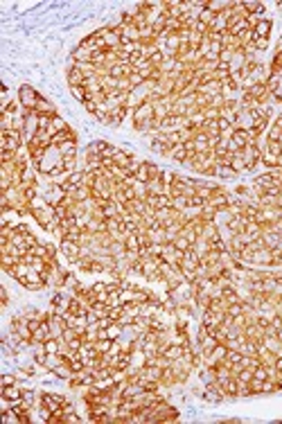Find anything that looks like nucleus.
Segmentation results:
<instances>
[{"instance_id":"nucleus-1","label":"nucleus","mask_w":282,"mask_h":424,"mask_svg":"<svg viewBox=\"0 0 282 424\" xmlns=\"http://www.w3.org/2000/svg\"><path fill=\"white\" fill-rule=\"evenodd\" d=\"M34 167H37V171H39V174H43V176H64V174H68V171H66V165H64V153H61L59 147H55V144L46 151L43 160L39 162V165H34Z\"/></svg>"},{"instance_id":"nucleus-2","label":"nucleus","mask_w":282,"mask_h":424,"mask_svg":"<svg viewBox=\"0 0 282 424\" xmlns=\"http://www.w3.org/2000/svg\"><path fill=\"white\" fill-rule=\"evenodd\" d=\"M41 410H43V419L48 417V415H61L64 413V408L70 404L68 399H66L64 395H55V392H41Z\"/></svg>"},{"instance_id":"nucleus-3","label":"nucleus","mask_w":282,"mask_h":424,"mask_svg":"<svg viewBox=\"0 0 282 424\" xmlns=\"http://www.w3.org/2000/svg\"><path fill=\"white\" fill-rule=\"evenodd\" d=\"M131 117H133V129L140 131V133H145L147 131V124H149L151 120H154V104L151 102H142L138 104V106L131 108Z\"/></svg>"},{"instance_id":"nucleus-4","label":"nucleus","mask_w":282,"mask_h":424,"mask_svg":"<svg viewBox=\"0 0 282 424\" xmlns=\"http://www.w3.org/2000/svg\"><path fill=\"white\" fill-rule=\"evenodd\" d=\"M178 419V410L174 406L165 401H158L156 406H151V413H149V419L147 422H176Z\"/></svg>"},{"instance_id":"nucleus-5","label":"nucleus","mask_w":282,"mask_h":424,"mask_svg":"<svg viewBox=\"0 0 282 424\" xmlns=\"http://www.w3.org/2000/svg\"><path fill=\"white\" fill-rule=\"evenodd\" d=\"M0 147L7 149V151H21V147L25 144V135L23 131H16V129H10V131H3V135H0Z\"/></svg>"},{"instance_id":"nucleus-6","label":"nucleus","mask_w":282,"mask_h":424,"mask_svg":"<svg viewBox=\"0 0 282 424\" xmlns=\"http://www.w3.org/2000/svg\"><path fill=\"white\" fill-rule=\"evenodd\" d=\"M160 174H163V169H160L156 162H149V160H140L136 167V171H133L136 180H142V183H149V180L158 178Z\"/></svg>"},{"instance_id":"nucleus-7","label":"nucleus","mask_w":282,"mask_h":424,"mask_svg":"<svg viewBox=\"0 0 282 424\" xmlns=\"http://www.w3.org/2000/svg\"><path fill=\"white\" fill-rule=\"evenodd\" d=\"M19 284H23L28 291H41V289H46L48 284H50V278H46L43 273H39V271L30 269V273L25 275V278L19 280Z\"/></svg>"},{"instance_id":"nucleus-8","label":"nucleus","mask_w":282,"mask_h":424,"mask_svg":"<svg viewBox=\"0 0 282 424\" xmlns=\"http://www.w3.org/2000/svg\"><path fill=\"white\" fill-rule=\"evenodd\" d=\"M39 99H41V95L37 93V88H32V86H21L19 88V102L21 106L25 108V111H37L39 106Z\"/></svg>"},{"instance_id":"nucleus-9","label":"nucleus","mask_w":282,"mask_h":424,"mask_svg":"<svg viewBox=\"0 0 282 424\" xmlns=\"http://www.w3.org/2000/svg\"><path fill=\"white\" fill-rule=\"evenodd\" d=\"M241 158H244V165H246V171H253L255 167L262 162V149H259V142L253 140L248 147L241 151Z\"/></svg>"},{"instance_id":"nucleus-10","label":"nucleus","mask_w":282,"mask_h":424,"mask_svg":"<svg viewBox=\"0 0 282 424\" xmlns=\"http://www.w3.org/2000/svg\"><path fill=\"white\" fill-rule=\"evenodd\" d=\"M250 142H253V138H250L248 131L235 129V131H232V135H230V140H228V147H230L232 153H237V151H244Z\"/></svg>"},{"instance_id":"nucleus-11","label":"nucleus","mask_w":282,"mask_h":424,"mask_svg":"<svg viewBox=\"0 0 282 424\" xmlns=\"http://www.w3.org/2000/svg\"><path fill=\"white\" fill-rule=\"evenodd\" d=\"M59 251H61V255L66 257V260L70 262V264H77V260L84 255V248H82V244H77V242H70V239H61V246H59Z\"/></svg>"},{"instance_id":"nucleus-12","label":"nucleus","mask_w":282,"mask_h":424,"mask_svg":"<svg viewBox=\"0 0 282 424\" xmlns=\"http://www.w3.org/2000/svg\"><path fill=\"white\" fill-rule=\"evenodd\" d=\"M66 194H68V192L64 189V185H61V183H50L46 187V192H43V198H46V203L50 207H57L66 198Z\"/></svg>"},{"instance_id":"nucleus-13","label":"nucleus","mask_w":282,"mask_h":424,"mask_svg":"<svg viewBox=\"0 0 282 424\" xmlns=\"http://www.w3.org/2000/svg\"><path fill=\"white\" fill-rule=\"evenodd\" d=\"M167 158H172L174 162H181V165H187V162H190L192 158H194V153L187 151L185 142H183V144H176V147H172V151L167 153Z\"/></svg>"},{"instance_id":"nucleus-14","label":"nucleus","mask_w":282,"mask_h":424,"mask_svg":"<svg viewBox=\"0 0 282 424\" xmlns=\"http://www.w3.org/2000/svg\"><path fill=\"white\" fill-rule=\"evenodd\" d=\"M52 336V329H50V323L46 320V314H43V320H41V325H39L37 329H34V334H32V341H34V345H43V343L48 341V338Z\"/></svg>"},{"instance_id":"nucleus-15","label":"nucleus","mask_w":282,"mask_h":424,"mask_svg":"<svg viewBox=\"0 0 282 424\" xmlns=\"http://www.w3.org/2000/svg\"><path fill=\"white\" fill-rule=\"evenodd\" d=\"M248 264H257V266H271L273 264V251L271 248H259L250 255Z\"/></svg>"},{"instance_id":"nucleus-16","label":"nucleus","mask_w":282,"mask_h":424,"mask_svg":"<svg viewBox=\"0 0 282 424\" xmlns=\"http://www.w3.org/2000/svg\"><path fill=\"white\" fill-rule=\"evenodd\" d=\"M70 305V296H66L64 291H57L55 296L50 298V309L57 311V314H66Z\"/></svg>"},{"instance_id":"nucleus-17","label":"nucleus","mask_w":282,"mask_h":424,"mask_svg":"<svg viewBox=\"0 0 282 424\" xmlns=\"http://www.w3.org/2000/svg\"><path fill=\"white\" fill-rule=\"evenodd\" d=\"M271 30H273V23L268 18H259L253 27V39H266L271 36Z\"/></svg>"},{"instance_id":"nucleus-18","label":"nucleus","mask_w":282,"mask_h":424,"mask_svg":"<svg viewBox=\"0 0 282 424\" xmlns=\"http://www.w3.org/2000/svg\"><path fill=\"white\" fill-rule=\"evenodd\" d=\"M68 86L70 88H77V86H84V81H86V75H84L82 70H79L75 63H70V68H68Z\"/></svg>"},{"instance_id":"nucleus-19","label":"nucleus","mask_w":282,"mask_h":424,"mask_svg":"<svg viewBox=\"0 0 282 424\" xmlns=\"http://www.w3.org/2000/svg\"><path fill=\"white\" fill-rule=\"evenodd\" d=\"M73 140L77 142V133L73 131V126H66L64 131H59V133L52 138V144H55V147H61L64 142H73Z\"/></svg>"},{"instance_id":"nucleus-20","label":"nucleus","mask_w":282,"mask_h":424,"mask_svg":"<svg viewBox=\"0 0 282 424\" xmlns=\"http://www.w3.org/2000/svg\"><path fill=\"white\" fill-rule=\"evenodd\" d=\"M23 388H19V383H14V386H3V399H10L12 404H16V401L23 399Z\"/></svg>"},{"instance_id":"nucleus-21","label":"nucleus","mask_w":282,"mask_h":424,"mask_svg":"<svg viewBox=\"0 0 282 424\" xmlns=\"http://www.w3.org/2000/svg\"><path fill=\"white\" fill-rule=\"evenodd\" d=\"M43 352H48V354H59L61 350H64V341H61L59 336H50L46 343L41 345Z\"/></svg>"},{"instance_id":"nucleus-22","label":"nucleus","mask_w":282,"mask_h":424,"mask_svg":"<svg viewBox=\"0 0 282 424\" xmlns=\"http://www.w3.org/2000/svg\"><path fill=\"white\" fill-rule=\"evenodd\" d=\"M199 93L208 95V97H214V95H223V84H221V81H210V84L201 86Z\"/></svg>"},{"instance_id":"nucleus-23","label":"nucleus","mask_w":282,"mask_h":424,"mask_svg":"<svg viewBox=\"0 0 282 424\" xmlns=\"http://www.w3.org/2000/svg\"><path fill=\"white\" fill-rule=\"evenodd\" d=\"M147 187H149V194H167V183L163 180V174H160L158 178L149 180V183H147Z\"/></svg>"},{"instance_id":"nucleus-24","label":"nucleus","mask_w":282,"mask_h":424,"mask_svg":"<svg viewBox=\"0 0 282 424\" xmlns=\"http://www.w3.org/2000/svg\"><path fill=\"white\" fill-rule=\"evenodd\" d=\"M124 248H127L129 255H138V253H140V239H138V235H127V237H124Z\"/></svg>"},{"instance_id":"nucleus-25","label":"nucleus","mask_w":282,"mask_h":424,"mask_svg":"<svg viewBox=\"0 0 282 424\" xmlns=\"http://www.w3.org/2000/svg\"><path fill=\"white\" fill-rule=\"evenodd\" d=\"M79 422H82V417L75 413L73 404H68L64 408V413H61V424H79Z\"/></svg>"},{"instance_id":"nucleus-26","label":"nucleus","mask_w":282,"mask_h":424,"mask_svg":"<svg viewBox=\"0 0 282 424\" xmlns=\"http://www.w3.org/2000/svg\"><path fill=\"white\" fill-rule=\"evenodd\" d=\"M129 111H131V106H129V104H124V106H118V108H115V111L111 113V126H118L120 122H122L124 117H127Z\"/></svg>"},{"instance_id":"nucleus-27","label":"nucleus","mask_w":282,"mask_h":424,"mask_svg":"<svg viewBox=\"0 0 282 424\" xmlns=\"http://www.w3.org/2000/svg\"><path fill=\"white\" fill-rule=\"evenodd\" d=\"M66 126H68V124H66V122L61 120L59 115H55V117L50 120V124H48V129H46V131L52 135V138H55V135L59 133V131H64V129H66Z\"/></svg>"},{"instance_id":"nucleus-28","label":"nucleus","mask_w":282,"mask_h":424,"mask_svg":"<svg viewBox=\"0 0 282 424\" xmlns=\"http://www.w3.org/2000/svg\"><path fill=\"white\" fill-rule=\"evenodd\" d=\"M241 5H244V12L248 14V16L262 18V14H264V3H241Z\"/></svg>"},{"instance_id":"nucleus-29","label":"nucleus","mask_w":282,"mask_h":424,"mask_svg":"<svg viewBox=\"0 0 282 424\" xmlns=\"http://www.w3.org/2000/svg\"><path fill=\"white\" fill-rule=\"evenodd\" d=\"M21 262V257H16V255H12V253H3V257H0V266H3V271H10L12 266H16Z\"/></svg>"},{"instance_id":"nucleus-30","label":"nucleus","mask_w":282,"mask_h":424,"mask_svg":"<svg viewBox=\"0 0 282 424\" xmlns=\"http://www.w3.org/2000/svg\"><path fill=\"white\" fill-rule=\"evenodd\" d=\"M277 239H280V235L273 233V230H264L262 233V242L266 244V248H277Z\"/></svg>"},{"instance_id":"nucleus-31","label":"nucleus","mask_w":282,"mask_h":424,"mask_svg":"<svg viewBox=\"0 0 282 424\" xmlns=\"http://www.w3.org/2000/svg\"><path fill=\"white\" fill-rule=\"evenodd\" d=\"M235 176H237V171L232 169V167H228V165H217V178L228 180V178H235Z\"/></svg>"},{"instance_id":"nucleus-32","label":"nucleus","mask_w":282,"mask_h":424,"mask_svg":"<svg viewBox=\"0 0 282 424\" xmlns=\"http://www.w3.org/2000/svg\"><path fill=\"white\" fill-rule=\"evenodd\" d=\"M133 192H136V198L149 196V187H147V183H142V180H133Z\"/></svg>"},{"instance_id":"nucleus-33","label":"nucleus","mask_w":282,"mask_h":424,"mask_svg":"<svg viewBox=\"0 0 282 424\" xmlns=\"http://www.w3.org/2000/svg\"><path fill=\"white\" fill-rule=\"evenodd\" d=\"M113 338H97L95 341V347H97V352H100V354H106V352L111 350V347H113Z\"/></svg>"},{"instance_id":"nucleus-34","label":"nucleus","mask_w":282,"mask_h":424,"mask_svg":"<svg viewBox=\"0 0 282 424\" xmlns=\"http://www.w3.org/2000/svg\"><path fill=\"white\" fill-rule=\"evenodd\" d=\"M228 77H230V66H226V63H219L217 70H214V79L223 81V79H228Z\"/></svg>"},{"instance_id":"nucleus-35","label":"nucleus","mask_w":282,"mask_h":424,"mask_svg":"<svg viewBox=\"0 0 282 424\" xmlns=\"http://www.w3.org/2000/svg\"><path fill=\"white\" fill-rule=\"evenodd\" d=\"M37 113H57V108H55V104H50L46 97H41V99H39Z\"/></svg>"},{"instance_id":"nucleus-36","label":"nucleus","mask_w":282,"mask_h":424,"mask_svg":"<svg viewBox=\"0 0 282 424\" xmlns=\"http://www.w3.org/2000/svg\"><path fill=\"white\" fill-rule=\"evenodd\" d=\"M122 329H124V325H120V323H113V325H109V327H106V332H109V338H113V341H118V338H120V334H122Z\"/></svg>"},{"instance_id":"nucleus-37","label":"nucleus","mask_w":282,"mask_h":424,"mask_svg":"<svg viewBox=\"0 0 282 424\" xmlns=\"http://www.w3.org/2000/svg\"><path fill=\"white\" fill-rule=\"evenodd\" d=\"M266 140H275V142H280V140H282V129H280V126H275V124L268 126V131H266Z\"/></svg>"},{"instance_id":"nucleus-38","label":"nucleus","mask_w":282,"mask_h":424,"mask_svg":"<svg viewBox=\"0 0 282 424\" xmlns=\"http://www.w3.org/2000/svg\"><path fill=\"white\" fill-rule=\"evenodd\" d=\"M145 81H147L145 77H142L140 72H136V70H133L131 75H129V84H131V88H138V86H142Z\"/></svg>"},{"instance_id":"nucleus-39","label":"nucleus","mask_w":282,"mask_h":424,"mask_svg":"<svg viewBox=\"0 0 282 424\" xmlns=\"http://www.w3.org/2000/svg\"><path fill=\"white\" fill-rule=\"evenodd\" d=\"M172 244H174V246H176V248H178V251H187V248H192V244H190V239H187V237H183V235H178V237H176V239H174V242H172Z\"/></svg>"},{"instance_id":"nucleus-40","label":"nucleus","mask_w":282,"mask_h":424,"mask_svg":"<svg viewBox=\"0 0 282 424\" xmlns=\"http://www.w3.org/2000/svg\"><path fill=\"white\" fill-rule=\"evenodd\" d=\"M235 379L239 383H248L250 379H253V370H248V368H244V370H239V372L235 374Z\"/></svg>"},{"instance_id":"nucleus-41","label":"nucleus","mask_w":282,"mask_h":424,"mask_svg":"<svg viewBox=\"0 0 282 424\" xmlns=\"http://www.w3.org/2000/svg\"><path fill=\"white\" fill-rule=\"evenodd\" d=\"M46 246V260H50V262H57V253H59V248L55 246V244H43Z\"/></svg>"},{"instance_id":"nucleus-42","label":"nucleus","mask_w":282,"mask_h":424,"mask_svg":"<svg viewBox=\"0 0 282 424\" xmlns=\"http://www.w3.org/2000/svg\"><path fill=\"white\" fill-rule=\"evenodd\" d=\"M232 57H235V50L223 48V50H221V54H219V63H226V66H230Z\"/></svg>"},{"instance_id":"nucleus-43","label":"nucleus","mask_w":282,"mask_h":424,"mask_svg":"<svg viewBox=\"0 0 282 424\" xmlns=\"http://www.w3.org/2000/svg\"><path fill=\"white\" fill-rule=\"evenodd\" d=\"M70 93L75 95V97L79 99L82 104H86V99H88V93H86V88L84 86H77V88H70Z\"/></svg>"},{"instance_id":"nucleus-44","label":"nucleus","mask_w":282,"mask_h":424,"mask_svg":"<svg viewBox=\"0 0 282 424\" xmlns=\"http://www.w3.org/2000/svg\"><path fill=\"white\" fill-rule=\"evenodd\" d=\"M19 383V374H3V386H14Z\"/></svg>"},{"instance_id":"nucleus-45","label":"nucleus","mask_w":282,"mask_h":424,"mask_svg":"<svg viewBox=\"0 0 282 424\" xmlns=\"http://www.w3.org/2000/svg\"><path fill=\"white\" fill-rule=\"evenodd\" d=\"M273 251V264L271 266H282V251L280 248H271Z\"/></svg>"},{"instance_id":"nucleus-46","label":"nucleus","mask_w":282,"mask_h":424,"mask_svg":"<svg viewBox=\"0 0 282 424\" xmlns=\"http://www.w3.org/2000/svg\"><path fill=\"white\" fill-rule=\"evenodd\" d=\"M271 99H273V102H277V104H282V81H280V86L271 93Z\"/></svg>"},{"instance_id":"nucleus-47","label":"nucleus","mask_w":282,"mask_h":424,"mask_svg":"<svg viewBox=\"0 0 282 424\" xmlns=\"http://www.w3.org/2000/svg\"><path fill=\"white\" fill-rule=\"evenodd\" d=\"M23 404H28V406H32V401H34V390H25L23 392Z\"/></svg>"},{"instance_id":"nucleus-48","label":"nucleus","mask_w":282,"mask_h":424,"mask_svg":"<svg viewBox=\"0 0 282 424\" xmlns=\"http://www.w3.org/2000/svg\"><path fill=\"white\" fill-rule=\"evenodd\" d=\"M273 368H275V372H282V354L275 356V361H273Z\"/></svg>"},{"instance_id":"nucleus-49","label":"nucleus","mask_w":282,"mask_h":424,"mask_svg":"<svg viewBox=\"0 0 282 424\" xmlns=\"http://www.w3.org/2000/svg\"><path fill=\"white\" fill-rule=\"evenodd\" d=\"M0 291H3V307H7V305H10V293H7L5 287L0 289Z\"/></svg>"},{"instance_id":"nucleus-50","label":"nucleus","mask_w":282,"mask_h":424,"mask_svg":"<svg viewBox=\"0 0 282 424\" xmlns=\"http://www.w3.org/2000/svg\"><path fill=\"white\" fill-rule=\"evenodd\" d=\"M275 338L282 343V327H277V329H275Z\"/></svg>"}]
</instances>
